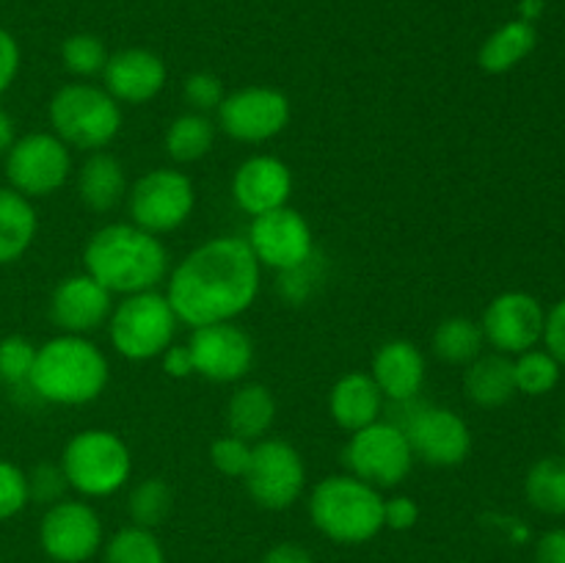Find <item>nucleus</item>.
<instances>
[{
  "label": "nucleus",
  "instance_id": "nucleus-1",
  "mask_svg": "<svg viewBox=\"0 0 565 563\" xmlns=\"http://www.w3.org/2000/svg\"><path fill=\"white\" fill-rule=\"evenodd\" d=\"M259 268L246 237H213L171 270L166 298L177 320L191 329L230 323L257 301Z\"/></svg>",
  "mask_w": 565,
  "mask_h": 563
},
{
  "label": "nucleus",
  "instance_id": "nucleus-2",
  "mask_svg": "<svg viewBox=\"0 0 565 563\" xmlns=\"http://www.w3.org/2000/svg\"><path fill=\"white\" fill-rule=\"evenodd\" d=\"M83 265L114 296L154 290L169 276V252L158 235L130 221L105 224L88 237L83 248Z\"/></svg>",
  "mask_w": 565,
  "mask_h": 563
},
{
  "label": "nucleus",
  "instance_id": "nucleus-3",
  "mask_svg": "<svg viewBox=\"0 0 565 563\" xmlns=\"http://www.w3.org/2000/svg\"><path fill=\"white\" fill-rule=\"evenodd\" d=\"M108 379V359L88 337L58 334L36 348L28 386L39 401L55 406H86L103 395Z\"/></svg>",
  "mask_w": 565,
  "mask_h": 563
},
{
  "label": "nucleus",
  "instance_id": "nucleus-4",
  "mask_svg": "<svg viewBox=\"0 0 565 563\" xmlns=\"http://www.w3.org/2000/svg\"><path fill=\"white\" fill-rule=\"evenodd\" d=\"M312 524L334 544H364L384 530V497L348 475H329L309 495Z\"/></svg>",
  "mask_w": 565,
  "mask_h": 563
},
{
  "label": "nucleus",
  "instance_id": "nucleus-5",
  "mask_svg": "<svg viewBox=\"0 0 565 563\" xmlns=\"http://www.w3.org/2000/svg\"><path fill=\"white\" fill-rule=\"evenodd\" d=\"M50 127L70 149L99 152L121 130V105L94 83H66L50 99Z\"/></svg>",
  "mask_w": 565,
  "mask_h": 563
},
{
  "label": "nucleus",
  "instance_id": "nucleus-6",
  "mask_svg": "<svg viewBox=\"0 0 565 563\" xmlns=\"http://www.w3.org/2000/svg\"><path fill=\"white\" fill-rule=\"evenodd\" d=\"M61 469L70 489L83 497H110L130 480L132 456L119 434L105 428H86L66 442Z\"/></svg>",
  "mask_w": 565,
  "mask_h": 563
},
{
  "label": "nucleus",
  "instance_id": "nucleus-7",
  "mask_svg": "<svg viewBox=\"0 0 565 563\" xmlns=\"http://www.w3.org/2000/svg\"><path fill=\"white\" fill-rule=\"evenodd\" d=\"M177 323L180 320L163 293H132L121 298L110 312V346L130 362H149V359L163 357L166 348L174 342Z\"/></svg>",
  "mask_w": 565,
  "mask_h": 563
},
{
  "label": "nucleus",
  "instance_id": "nucleus-8",
  "mask_svg": "<svg viewBox=\"0 0 565 563\" xmlns=\"http://www.w3.org/2000/svg\"><path fill=\"white\" fill-rule=\"evenodd\" d=\"M342 461L353 478L364 480L375 489H395L412 472L414 450L408 445L406 431L397 428L395 423L379 419V423L351 434L345 450H342Z\"/></svg>",
  "mask_w": 565,
  "mask_h": 563
},
{
  "label": "nucleus",
  "instance_id": "nucleus-9",
  "mask_svg": "<svg viewBox=\"0 0 565 563\" xmlns=\"http://www.w3.org/2000/svg\"><path fill=\"white\" fill-rule=\"evenodd\" d=\"M406 417L390 419L397 428L406 431L414 458L430 467H458L472 450V431L467 419L447 406H428V403L406 401Z\"/></svg>",
  "mask_w": 565,
  "mask_h": 563
},
{
  "label": "nucleus",
  "instance_id": "nucleus-10",
  "mask_svg": "<svg viewBox=\"0 0 565 563\" xmlns=\"http://www.w3.org/2000/svg\"><path fill=\"white\" fill-rule=\"evenodd\" d=\"M132 224L152 235H166L185 224L196 208V188L177 169H152L132 182L127 193Z\"/></svg>",
  "mask_w": 565,
  "mask_h": 563
},
{
  "label": "nucleus",
  "instance_id": "nucleus-11",
  "mask_svg": "<svg viewBox=\"0 0 565 563\" xmlns=\"http://www.w3.org/2000/svg\"><path fill=\"white\" fill-rule=\"evenodd\" d=\"M246 489L265 511H287L296 506L307 486V464L301 453L285 439H259L252 447Z\"/></svg>",
  "mask_w": 565,
  "mask_h": 563
},
{
  "label": "nucleus",
  "instance_id": "nucleus-12",
  "mask_svg": "<svg viewBox=\"0 0 565 563\" xmlns=\"http://www.w3.org/2000/svg\"><path fill=\"white\" fill-rule=\"evenodd\" d=\"M3 158L9 188L28 199L50 196L72 174L70 147L55 132H28L11 144Z\"/></svg>",
  "mask_w": 565,
  "mask_h": 563
},
{
  "label": "nucleus",
  "instance_id": "nucleus-13",
  "mask_svg": "<svg viewBox=\"0 0 565 563\" xmlns=\"http://www.w3.org/2000/svg\"><path fill=\"white\" fill-rule=\"evenodd\" d=\"M248 248L259 265L279 274L298 268L315 257V235L309 221L292 208H276L254 215L246 235Z\"/></svg>",
  "mask_w": 565,
  "mask_h": 563
},
{
  "label": "nucleus",
  "instance_id": "nucleus-14",
  "mask_svg": "<svg viewBox=\"0 0 565 563\" xmlns=\"http://www.w3.org/2000/svg\"><path fill=\"white\" fill-rule=\"evenodd\" d=\"M290 125V99L279 88L246 86L218 105V127L241 144H265Z\"/></svg>",
  "mask_w": 565,
  "mask_h": 563
},
{
  "label": "nucleus",
  "instance_id": "nucleus-15",
  "mask_svg": "<svg viewBox=\"0 0 565 563\" xmlns=\"http://www.w3.org/2000/svg\"><path fill=\"white\" fill-rule=\"evenodd\" d=\"M39 544L55 563H86L103 546V522L83 500H58L39 524Z\"/></svg>",
  "mask_w": 565,
  "mask_h": 563
},
{
  "label": "nucleus",
  "instance_id": "nucleus-16",
  "mask_svg": "<svg viewBox=\"0 0 565 563\" xmlns=\"http://www.w3.org/2000/svg\"><path fill=\"white\" fill-rule=\"evenodd\" d=\"M546 312L541 301L530 293L508 290L500 293L494 301L486 307L480 329L486 342H491L497 353L519 357L544 340Z\"/></svg>",
  "mask_w": 565,
  "mask_h": 563
},
{
  "label": "nucleus",
  "instance_id": "nucleus-17",
  "mask_svg": "<svg viewBox=\"0 0 565 563\" xmlns=\"http://www.w3.org/2000/svg\"><path fill=\"white\" fill-rule=\"evenodd\" d=\"M188 351L193 359V373L215 384H235L246 379L254 364L252 337L235 326V320L193 329Z\"/></svg>",
  "mask_w": 565,
  "mask_h": 563
},
{
  "label": "nucleus",
  "instance_id": "nucleus-18",
  "mask_svg": "<svg viewBox=\"0 0 565 563\" xmlns=\"http://www.w3.org/2000/svg\"><path fill=\"white\" fill-rule=\"evenodd\" d=\"M110 312L114 298L88 274L66 276L50 296V320L58 326L61 334H92L108 323Z\"/></svg>",
  "mask_w": 565,
  "mask_h": 563
},
{
  "label": "nucleus",
  "instance_id": "nucleus-19",
  "mask_svg": "<svg viewBox=\"0 0 565 563\" xmlns=\"http://www.w3.org/2000/svg\"><path fill=\"white\" fill-rule=\"evenodd\" d=\"M292 196V171L274 155H254L232 177V199L246 215H263L285 208Z\"/></svg>",
  "mask_w": 565,
  "mask_h": 563
},
{
  "label": "nucleus",
  "instance_id": "nucleus-20",
  "mask_svg": "<svg viewBox=\"0 0 565 563\" xmlns=\"http://www.w3.org/2000/svg\"><path fill=\"white\" fill-rule=\"evenodd\" d=\"M105 92L119 105H143L158 97L166 86V61L147 47H127L108 55L103 70Z\"/></svg>",
  "mask_w": 565,
  "mask_h": 563
},
{
  "label": "nucleus",
  "instance_id": "nucleus-21",
  "mask_svg": "<svg viewBox=\"0 0 565 563\" xmlns=\"http://www.w3.org/2000/svg\"><path fill=\"white\" fill-rule=\"evenodd\" d=\"M370 375L390 403L414 401L425 386L428 362L414 342L390 340L375 351Z\"/></svg>",
  "mask_w": 565,
  "mask_h": 563
},
{
  "label": "nucleus",
  "instance_id": "nucleus-22",
  "mask_svg": "<svg viewBox=\"0 0 565 563\" xmlns=\"http://www.w3.org/2000/svg\"><path fill=\"white\" fill-rule=\"evenodd\" d=\"M384 401L379 384L370 373H345L329 395V412L331 419L340 425L348 434L367 428V425L379 423L384 414Z\"/></svg>",
  "mask_w": 565,
  "mask_h": 563
},
{
  "label": "nucleus",
  "instance_id": "nucleus-23",
  "mask_svg": "<svg viewBox=\"0 0 565 563\" xmlns=\"http://www.w3.org/2000/svg\"><path fill=\"white\" fill-rule=\"evenodd\" d=\"M77 196L94 213H108L119 208L127 196V174L119 158L105 149L88 152V158L77 169Z\"/></svg>",
  "mask_w": 565,
  "mask_h": 563
},
{
  "label": "nucleus",
  "instance_id": "nucleus-24",
  "mask_svg": "<svg viewBox=\"0 0 565 563\" xmlns=\"http://www.w3.org/2000/svg\"><path fill=\"white\" fill-rule=\"evenodd\" d=\"M463 392L480 408H500L516 395L513 362L505 353H480L467 364L463 373Z\"/></svg>",
  "mask_w": 565,
  "mask_h": 563
},
{
  "label": "nucleus",
  "instance_id": "nucleus-25",
  "mask_svg": "<svg viewBox=\"0 0 565 563\" xmlns=\"http://www.w3.org/2000/svg\"><path fill=\"white\" fill-rule=\"evenodd\" d=\"M276 423V397L265 384H243L226 403V428L246 442L265 439Z\"/></svg>",
  "mask_w": 565,
  "mask_h": 563
},
{
  "label": "nucleus",
  "instance_id": "nucleus-26",
  "mask_svg": "<svg viewBox=\"0 0 565 563\" xmlns=\"http://www.w3.org/2000/svg\"><path fill=\"white\" fill-rule=\"evenodd\" d=\"M39 219L31 199L14 188H0V268L17 263L36 237Z\"/></svg>",
  "mask_w": 565,
  "mask_h": 563
},
{
  "label": "nucleus",
  "instance_id": "nucleus-27",
  "mask_svg": "<svg viewBox=\"0 0 565 563\" xmlns=\"http://www.w3.org/2000/svg\"><path fill=\"white\" fill-rule=\"evenodd\" d=\"M539 44V31L527 20H511L502 28H497L483 42L478 53L480 70L489 75H505L513 66L522 64Z\"/></svg>",
  "mask_w": 565,
  "mask_h": 563
},
{
  "label": "nucleus",
  "instance_id": "nucleus-28",
  "mask_svg": "<svg viewBox=\"0 0 565 563\" xmlns=\"http://www.w3.org/2000/svg\"><path fill=\"white\" fill-rule=\"evenodd\" d=\"M166 152L174 163H196L204 155H210L215 144V121L207 114H188L177 116L169 127H166Z\"/></svg>",
  "mask_w": 565,
  "mask_h": 563
},
{
  "label": "nucleus",
  "instance_id": "nucleus-29",
  "mask_svg": "<svg viewBox=\"0 0 565 563\" xmlns=\"http://www.w3.org/2000/svg\"><path fill=\"white\" fill-rule=\"evenodd\" d=\"M483 329L467 315L445 318L434 331V353L447 364H469L483 353Z\"/></svg>",
  "mask_w": 565,
  "mask_h": 563
},
{
  "label": "nucleus",
  "instance_id": "nucleus-30",
  "mask_svg": "<svg viewBox=\"0 0 565 563\" xmlns=\"http://www.w3.org/2000/svg\"><path fill=\"white\" fill-rule=\"evenodd\" d=\"M527 502L541 513L563 517L565 513V456H546L530 467L524 478Z\"/></svg>",
  "mask_w": 565,
  "mask_h": 563
},
{
  "label": "nucleus",
  "instance_id": "nucleus-31",
  "mask_svg": "<svg viewBox=\"0 0 565 563\" xmlns=\"http://www.w3.org/2000/svg\"><path fill=\"white\" fill-rule=\"evenodd\" d=\"M561 362L550 351L530 348L519 353L513 362V379H516V392H524L530 397L550 395L561 381Z\"/></svg>",
  "mask_w": 565,
  "mask_h": 563
},
{
  "label": "nucleus",
  "instance_id": "nucleus-32",
  "mask_svg": "<svg viewBox=\"0 0 565 563\" xmlns=\"http://www.w3.org/2000/svg\"><path fill=\"white\" fill-rule=\"evenodd\" d=\"M174 508V495H171V486L163 478H147L138 486H132L130 497H127V511H130L132 524L138 528H158L160 522H166V517Z\"/></svg>",
  "mask_w": 565,
  "mask_h": 563
},
{
  "label": "nucleus",
  "instance_id": "nucleus-33",
  "mask_svg": "<svg viewBox=\"0 0 565 563\" xmlns=\"http://www.w3.org/2000/svg\"><path fill=\"white\" fill-rule=\"evenodd\" d=\"M105 563H166V555L152 530L130 524L110 535L105 544Z\"/></svg>",
  "mask_w": 565,
  "mask_h": 563
},
{
  "label": "nucleus",
  "instance_id": "nucleus-34",
  "mask_svg": "<svg viewBox=\"0 0 565 563\" xmlns=\"http://www.w3.org/2000/svg\"><path fill=\"white\" fill-rule=\"evenodd\" d=\"M108 55L105 42L94 33H72L61 44V61H64L66 72H72L75 77L103 75Z\"/></svg>",
  "mask_w": 565,
  "mask_h": 563
},
{
  "label": "nucleus",
  "instance_id": "nucleus-35",
  "mask_svg": "<svg viewBox=\"0 0 565 563\" xmlns=\"http://www.w3.org/2000/svg\"><path fill=\"white\" fill-rule=\"evenodd\" d=\"M33 362H36V346L28 337L11 334L0 340V384L20 386L31 379Z\"/></svg>",
  "mask_w": 565,
  "mask_h": 563
},
{
  "label": "nucleus",
  "instance_id": "nucleus-36",
  "mask_svg": "<svg viewBox=\"0 0 565 563\" xmlns=\"http://www.w3.org/2000/svg\"><path fill=\"white\" fill-rule=\"evenodd\" d=\"M252 447L254 442L241 439L235 434H226L210 445V461L226 478H243L252 461Z\"/></svg>",
  "mask_w": 565,
  "mask_h": 563
},
{
  "label": "nucleus",
  "instance_id": "nucleus-37",
  "mask_svg": "<svg viewBox=\"0 0 565 563\" xmlns=\"http://www.w3.org/2000/svg\"><path fill=\"white\" fill-rule=\"evenodd\" d=\"M28 502V475L14 461L0 458V522L25 511Z\"/></svg>",
  "mask_w": 565,
  "mask_h": 563
},
{
  "label": "nucleus",
  "instance_id": "nucleus-38",
  "mask_svg": "<svg viewBox=\"0 0 565 563\" xmlns=\"http://www.w3.org/2000/svg\"><path fill=\"white\" fill-rule=\"evenodd\" d=\"M182 97L191 105V110L210 114V110H218L221 99L226 97L224 83H221V77L210 75V72H193L182 83Z\"/></svg>",
  "mask_w": 565,
  "mask_h": 563
},
{
  "label": "nucleus",
  "instance_id": "nucleus-39",
  "mask_svg": "<svg viewBox=\"0 0 565 563\" xmlns=\"http://www.w3.org/2000/svg\"><path fill=\"white\" fill-rule=\"evenodd\" d=\"M66 475L61 469V464H36V467L28 472V495L31 500L36 502H53L64 500V491H66Z\"/></svg>",
  "mask_w": 565,
  "mask_h": 563
},
{
  "label": "nucleus",
  "instance_id": "nucleus-40",
  "mask_svg": "<svg viewBox=\"0 0 565 563\" xmlns=\"http://www.w3.org/2000/svg\"><path fill=\"white\" fill-rule=\"evenodd\" d=\"M544 342L546 351L561 362V368H565V298H561V301L546 312Z\"/></svg>",
  "mask_w": 565,
  "mask_h": 563
},
{
  "label": "nucleus",
  "instance_id": "nucleus-41",
  "mask_svg": "<svg viewBox=\"0 0 565 563\" xmlns=\"http://www.w3.org/2000/svg\"><path fill=\"white\" fill-rule=\"evenodd\" d=\"M20 44L11 36L6 28H0V97L11 88V83L17 81V72H20Z\"/></svg>",
  "mask_w": 565,
  "mask_h": 563
},
{
  "label": "nucleus",
  "instance_id": "nucleus-42",
  "mask_svg": "<svg viewBox=\"0 0 565 563\" xmlns=\"http://www.w3.org/2000/svg\"><path fill=\"white\" fill-rule=\"evenodd\" d=\"M419 519V506L412 497H392L384 500V528L392 530H412Z\"/></svg>",
  "mask_w": 565,
  "mask_h": 563
},
{
  "label": "nucleus",
  "instance_id": "nucleus-43",
  "mask_svg": "<svg viewBox=\"0 0 565 563\" xmlns=\"http://www.w3.org/2000/svg\"><path fill=\"white\" fill-rule=\"evenodd\" d=\"M535 563H565V528L546 530L535 544Z\"/></svg>",
  "mask_w": 565,
  "mask_h": 563
},
{
  "label": "nucleus",
  "instance_id": "nucleus-44",
  "mask_svg": "<svg viewBox=\"0 0 565 563\" xmlns=\"http://www.w3.org/2000/svg\"><path fill=\"white\" fill-rule=\"evenodd\" d=\"M160 359H163V370L171 379H185V375L193 373V359L188 346H174V342H171Z\"/></svg>",
  "mask_w": 565,
  "mask_h": 563
},
{
  "label": "nucleus",
  "instance_id": "nucleus-45",
  "mask_svg": "<svg viewBox=\"0 0 565 563\" xmlns=\"http://www.w3.org/2000/svg\"><path fill=\"white\" fill-rule=\"evenodd\" d=\"M263 563H312L309 552L298 544H276L263 557Z\"/></svg>",
  "mask_w": 565,
  "mask_h": 563
},
{
  "label": "nucleus",
  "instance_id": "nucleus-46",
  "mask_svg": "<svg viewBox=\"0 0 565 563\" xmlns=\"http://www.w3.org/2000/svg\"><path fill=\"white\" fill-rule=\"evenodd\" d=\"M17 141V130H14V121L11 116L6 114L3 105H0V158L11 149V144Z\"/></svg>",
  "mask_w": 565,
  "mask_h": 563
},
{
  "label": "nucleus",
  "instance_id": "nucleus-47",
  "mask_svg": "<svg viewBox=\"0 0 565 563\" xmlns=\"http://www.w3.org/2000/svg\"><path fill=\"white\" fill-rule=\"evenodd\" d=\"M541 6H544V0H522V20L533 22L541 14Z\"/></svg>",
  "mask_w": 565,
  "mask_h": 563
},
{
  "label": "nucleus",
  "instance_id": "nucleus-48",
  "mask_svg": "<svg viewBox=\"0 0 565 563\" xmlns=\"http://www.w3.org/2000/svg\"><path fill=\"white\" fill-rule=\"evenodd\" d=\"M561 436H563V442H565V417H563V425H561Z\"/></svg>",
  "mask_w": 565,
  "mask_h": 563
}]
</instances>
